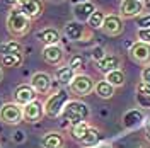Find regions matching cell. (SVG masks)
Returning <instances> with one entry per match:
<instances>
[{"label":"cell","mask_w":150,"mask_h":148,"mask_svg":"<svg viewBox=\"0 0 150 148\" xmlns=\"http://www.w3.org/2000/svg\"><path fill=\"white\" fill-rule=\"evenodd\" d=\"M94 148H111V145L109 143H97Z\"/></svg>","instance_id":"e575fe53"},{"label":"cell","mask_w":150,"mask_h":148,"mask_svg":"<svg viewBox=\"0 0 150 148\" xmlns=\"http://www.w3.org/2000/svg\"><path fill=\"white\" fill-rule=\"evenodd\" d=\"M137 36H138V41H140V43L150 44V29H138Z\"/></svg>","instance_id":"4dcf8cb0"},{"label":"cell","mask_w":150,"mask_h":148,"mask_svg":"<svg viewBox=\"0 0 150 148\" xmlns=\"http://www.w3.org/2000/svg\"><path fill=\"white\" fill-rule=\"evenodd\" d=\"M2 78H4V70H2V66H0V82H2Z\"/></svg>","instance_id":"ab89813d"},{"label":"cell","mask_w":150,"mask_h":148,"mask_svg":"<svg viewBox=\"0 0 150 148\" xmlns=\"http://www.w3.org/2000/svg\"><path fill=\"white\" fill-rule=\"evenodd\" d=\"M5 2H7L9 5H12V7H16V5L19 4V0H5Z\"/></svg>","instance_id":"d590c367"},{"label":"cell","mask_w":150,"mask_h":148,"mask_svg":"<svg viewBox=\"0 0 150 148\" xmlns=\"http://www.w3.org/2000/svg\"><path fill=\"white\" fill-rule=\"evenodd\" d=\"M41 145L45 148H62L63 147V136L60 133H55V131L46 133L41 140Z\"/></svg>","instance_id":"ffe728a7"},{"label":"cell","mask_w":150,"mask_h":148,"mask_svg":"<svg viewBox=\"0 0 150 148\" xmlns=\"http://www.w3.org/2000/svg\"><path fill=\"white\" fill-rule=\"evenodd\" d=\"M0 148H2V147H0Z\"/></svg>","instance_id":"7bdbcfd3"},{"label":"cell","mask_w":150,"mask_h":148,"mask_svg":"<svg viewBox=\"0 0 150 148\" xmlns=\"http://www.w3.org/2000/svg\"><path fill=\"white\" fill-rule=\"evenodd\" d=\"M137 102L142 107H150V83L140 82L137 85Z\"/></svg>","instance_id":"d6986e66"},{"label":"cell","mask_w":150,"mask_h":148,"mask_svg":"<svg viewBox=\"0 0 150 148\" xmlns=\"http://www.w3.org/2000/svg\"><path fill=\"white\" fill-rule=\"evenodd\" d=\"M68 66L74 70V72H77V70H82L85 66V60L82 55H74L72 58H70V63H68Z\"/></svg>","instance_id":"f1b7e54d"},{"label":"cell","mask_w":150,"mask_h":148,"mask_svg":"<svg viewBox=\"0 0 150 148\" xmlns=\"http://www.w3.org/2000/svg\"><path fill=\"white\" fill-rule=\"evenodd\" d=\"M43 114H45V107L38 99L22 107V119L28 121V123H38L43 118Z\"/></svg>","instance_id":"30bf717a"},{"label":"cell","mask_w":150,"mask_h":148,"mask_svg":"<svg viewBox=\"0 0 150 148\" xmlns=\"http://www.w3.org/2000/svg\"><path fill=\"white\" fill-rule=\"evenodd\" d=\"M94 80L89 77V75H75V78L72 80V83L68 85L70 87V92L75 94V95H79V97H85V95H89V94L94 90Z\"/></svg>","instance_id":"277c9868"},{"label":"cell","mask_w":150,"mask_h":148,"mask_svg":"<svg viewBox=\"0 0 150 148\" xmlns=\"http://www.w3.org/2000/svg\"><path fill=\"white\" fill-rule=\"evenodd\" d=\"M22 63V55H7L2 56V65L7 68H16Z\"/></svg>","instance_id":"83f0119b"},{"label":"cell","mask_w":150,"mask_h":148,"mask_svg":"<svg viewBox=\"0 0 150 148\" xmlns=\"http://www.w3.org/2000/svg\"><path fill=\"white\" fill-rule=\"evenodd\" d=\"M96 10V5L92 2H84V4H79V5H74V16L77 19V22H87L91 16L94 14Z\"/></svg>","instance_id":"9a60e30c"},{"label":"cell","mask_w":150,"mask_h":148,"mask_svg":"<svg viewBox=\"0 0 150 148\" xmlns=\"http://www.w3.org/2000/svg\"><path fill=\"white\" fill-rule=\"evenodd\" d=\"M62 116L68 123H72V126H74V124H79V123H84L91 116V111H89V107L85 106L84 102L68 101L65 106V109H63V112H62Z\"/></svg>","instance_id":"3957f363"},{"label":"cell","mask_w":150,"mask_h":148,"mask_svg":"<svg viewBox=\"0 0 150 148\" xmlns=\"http://www.w3.org/2000/svg\"><path fill=\"white\" fill-rule=\"evenodd\" d=\"M16 9L21 10L29 20L39 19L43 14V2L41 0H19V4L16 5Z\"/></svg>","instance_id":"8992f818"},{"label":"cell","mask_w":150,"mask_h":148,"mask_svg":"<svg viewBox=\"0 0 150 148\" xmlns=\"http://www.w3.org/2000/svg\"><path fill=\"white\" fill-rule=\"evenodd\" d=\"M5 24H7V31L16 37H21V36H24V34H28L29 29H31V20L21 10L16 9V7L9 12Z\"/></svg>","instance_id":"6da1fadb"},{"label":"cell","mask_w":150,"mask_h":148,"mask_svg":"<svg viewBox=\"0 0 150 148\" xmlns=\"http://www.w3.org/2000/svg\"><path fill=\"white\" fill-rule=\"evenodd\" d=\"M143 0H123L120 4V17L121 19H137L143 12Z\"/></svg>","instance_id":"52a82bcc"},{"label":"cell","mask_w":150,"mask_h":148,"mask_svg":"<svg viewBox=\"0 0 150 148\" xmlns=\"http://www.w3.org/2000/svg\"><path fill=\"white\" fill-rule=\"evenodd\" d=\"M143 7L150 12V0H143Z\"/></svg>","instance_id":"8d00e7d4"},{"label":"cell","mask_w":150,"mask_h":148,"mask_svg":"<svg viewBox=\"0 0 150 148\" xmlns=\"http://www.w3.org/2000/svg\"><path fill=\"white\" fill-rule=\"evenodd\" d=\"M12 140H14L16 143H22V141L26 140V136H24V131H16V133H14V136H12Z\"/></svg>","instance_id":"836d02e7"},{"label":"cell","mask_w":150,"mask_h":148,"mask_svg":"<svg viewBox=\"0 0 150 148\" xmlns=\"http://www.w3.org/2000/svg\"><path fill=\"white\" fill-rule=\"evenodd\" d=\"M104 56H106V55H104V48H103V46H96V48H94V51H92V58L96 60V61H97V63H99V61L103 60Z\"/></svg>","instance_id":"1f68e13d"},{"label":"cell","mask_w":150,"mask_h":148,"mask_svg":"<svg viewBox=\"0 0 150 148\" xmlns=\"http://www.w3.org/2000/svg\"><path fill=\"white\" fill-rule=\"evenodd\" d=\"M70 101V95L67 90H56L55 94H51L46 99V102L43 104L45 107V114L50 118H58L62 116V112L65 109L67 102Z\"/></svg>","instance_id":"7a4b0ae2"},{"label":"cell","mask_w":150,"mask_h":148,"mask_svg":"<svg viewBox=\"0 0 150 148\" xmlns=\"http://www.w3.org/2000/svg\"><path fill=\"white\" fill-rule=\"evenodd\" d=\"M55 2H60V0H55Z\"/></svg>","instance_id":"60d3db41"},{"label":"cell","mask_w":150,"mask_h":148,"mask_svg":"<svg viewBox=\"0 0 150 148\" xmlns=\"http://www.w3.org/2000/svg\"><path fill=\"white\" fill-rule=\"evenodd\" d=\"M108 83H111L112 87L116 89V87H123L125 82H126V77H125V72H123L121 68H118V70H112L109 73H106V78H104Z\"/></svg>","instance_id":"7402d4cb"},{"label":"cell","mask_w":150,"mask_h":148,"mask_svg":"<svg viewBox=\"0 0 150 148\" xmlns=\"http://www.w3.org/2000/svg\"><path fill=\"white\" fill-rule=\"evenodd\" d=\"M138 148H143V147H138Z\"/></svg>","instance_id":"b9f144b4"},{"label":"cell","mask_w":150,"mask_h":148,"mask_svg":"<svg viewBox=\"0 0 150 148\" xmlns=\"http://www.w3.org/2000/svg\"><path fill=\"white\" fill-rule=\"evenodd\" d=\"M103 32L108 34V36H120L125 29V22L120 16L116 14H108L104 17V22H103Z\"/></svg>","instance_id":"ba28073f"},{"label":"cell","mask_w":150,"mask_h":148,"mask_svg":"<svg viewBox=\"0 0 150 148\" xmlns=\"http://www.w3.org/2000/svg\"><path fill=\"white\" fill-rule=\"evenodd\" d=\"M31 87L36 94H48L51 89V77L45 72H36L31 78Z\"/></svg>","instance_id":"7c38bea8"},{"label":"cell","mask_w":150,"mask_h":148,"mask_svg":"<svg viewBox=\"0 0 150 148\" xmlns=\"http://www.w3.org/2000/svg\"><path fill=\"white\" fill-rule=\"evenodd\" d=\"M63 56H65V51L60 44L45 46V49H43V60L50 65H60L63 61Z\"/></svg>","instance_id":"5bb4252c"},{"label":"cell","mask_w":150,"mask_h":148,"mask_svg":"<svg viewBox=\"0 0 150 148\" xmlns=\"http://www.w3.org/2000/svg\"><path fill=\"white\" fill-rule=\"evenodd\" d=\"M84 147L87 148H94L97 143H99V133H97V130H94V128H89V131L85 133L84 140L80 141Z\"/></svg>","instance_id":"d4e9b609"},{"label":"cell","mask_w":150,"mask_h":148,"mask_svg":"<svg viewBox=\"0 0 150 148\" xmlns=\"http://www.w3.org/2000/svg\"><path fill=\"white\" fill-rule=\"evenodd\" d=\"M147 136H149V140H150V118H149V121H147Z\"/></svg>","instance_id":"74e56055"},{"label":"cell","mask_w":150,"mask_h":148,"mask_svg":"<svg viewBox=\"0 0 150 148\" xmlns=\"http://www.w3.org/2000/svg\"><path fill=\"white\" fill-rule=\"evenodd\" d=\"M0 55H22V44L17 41H5L0 44Z\"/></svg>","instance_id":"cb8c5ba5"},{"label":"cell","mask_w":150,"mask_h":148,"mask_svg":"<svg viewBox=\"0 0 150 148\" xmlns=\"http://www.w3.org/2000/svg\"><path fill=\"white\" fill-rule=\"evenodd\" d=\"M36 39L39 41V43H43L45 46H55V44L60 43L62 36H60L58 29H55V27H45V29H41V31H38Z\"/></svg>","instance_id":"4fadbf2b"},{"label":"cell","mask_w":150,"mask_h":148,"mask_svg":"<svg viewBox=\"0 0 150 148\" xmlns=\"http://www.w3.org/2000/svg\"><path fill=\"white\" fill-rule=\"evenodd\" d=\"M142 82L150 83V65H147L142 70Z\"/></svg>","instance_id":"d6a6232c"},{"label":"cell","mask_w":150,"mask_h":148,"mask_svg":"<svg viewBox=\"0 0 150 148\" xmlns=\"http://www.w3.org/2000/svg\"><path fill=\"white\" fill-rule=\"evenodd\" d=\"M142 123H143V112L140 109H130L123 116V126L126 130H133V128L140 126Z\"/></svg>","instance_id":"2e32d148"},{"label":"cell","mask_w":150,"mask_h":148,"mask_svg":"<svg viewBox=\"0 0 150 148\" xmlns=\"http://www.w3.org/2000/svg\"><path fill=\"white\" fill-rule=\"evenodd\" d=\"M94 92L97 94L101 99H111L114 95V87L111 83H108L106 80H101V82H97L94 85Z\"/></svg>","instance_id":"603a6c76"},{"label":"cell","mask_w":150,"mask_h":148,"mask_svg":"<svg viewBox=\"0 0 150 148\" xmlns=\"http://www.w3.org/2000/svg\"><path fill=\"white\" fill-rule=\"evenodd\" d=\"M65 36L68 37V39H72V41H80V39L85 36V29H84V26H82V22H77V20L67 22Z\"/></svg>","instance_id":"ac0fdd59"},{"label":"cell","mask_w":150,"mask_h":148,"mask_svg":"<svg viewBox=\"0 0 150 148\" xmlns=\"http://www.w3.org/2000/svg\"><path fill=\"white\" fill-rule=\"evenodd\" d=\"M75 72L70 68V66H60L58 70L55 72V78L58 80V83H62V85H70L72 80L75 78Z\"/></svg>","instance_id":"44dd1931"},{"label":"cell","mask_w":150,"mask_h":148,"mask_svg":"<svg viewBox=\"0 0 150 148\" xmlns=\"http://www.w3.org/2000/svg\"><path fill=\"white\" fill-rule=\"evenodd\" d=\"M121 66V58L116 55H106L97 63V68H99V72H103L104 75L109 73V72H112V70H118Z\"/></svg>","instance_id":"e0dca14e"},{"label":"cell","mask_w":150,"mask_h":148,"mask_svg":"<svg viewBox=\"0 0 150 148\" xmlns=\"http://www.w3.org/2000/svg\"><path fill=\"white\" fill-rule=\"evenodd\" d=\"M89 124L87 123H79V124H74L72 126V136H74V140H77V141H82L84 140V136H85V133L89 131Z\"/></svg>","instance_id":"4316f807"},{"label":"cell","mask_w":150,"mask_h":148,"mask_svg":"<svg viewBox=\"0 0 150 148\" xmlns=\"http://www.w3.org/2000/svg\"><path fill=\"white\" fill-rule=\"evenodd\" d=\"M130 58L138 63V65H149L150 63V44H145V43H133L130 48Z\"/></svg>","instance_id":"9c48e42d"},{"label":"cell","mask_w":150,"mask_h":148,"mask_svg":"<svg viewBox=\"0 0 150 148\" xmlns=\"http://www.w3.org/2000/svg\"><path fill=\"white\" fill-rule=\"evenodd\" d=\"M0 119L5 124L16 126L22 121V107L17 106L16 102H7L0 107Z\"/></svg>","instance_id":"5b68a950"},{"label":"cell","mask_w":150,"mask_h":148,"mask_svg":"<svg viewBox=\"0 0 150 148\" xmlns=\"http://www.w3.org/2000/svg\"><path fill=\"white\" fill-rule=\"evenodd\" d=\"M137 26L140 29H150V14H143L137 17Z\"/></svg>","instance_id":"f546056e"},{"label":"cell","mask_w":150,"mask_h":148,"mask_svg":"<svg viewBox=\"0 0 150 148\" xmlns=\"http://www.w3.org/2000/svg\"><path fill=\"white\" fill-rule=\"evenodd\" d=\"M74 5H79V4H84V2H87V0H70Z\"/></svg>","instance_id":"f35d334b"},{"label":"cell","mask_w":150,"mask_h":148,"mask_svg":"<svg viewBox=\"0 0 150 148\" xmlns=\"http://www.w3.org/2000/svg\"><path fill=\"white\" fill-rule=\"evenodd\" d=\"M104 17H106V14H104L103 10L96 9V10H94V14L91 16V19L87 20L89 27H91V29H101V27H103V22H104Z\"/></svg>","instance_id":"484cf974"},{"label":"cell","mask_w":150,"mask_h":148,"mask_svg":"<svg viewBox=\"0 0 150 148\" xmlns=\"http://www.w3.org/2000/svg\"><path fill=\"white\" fill-rule=\"evenodd\" d=\"M14 101L17 106H26L29 102L36 101V92H34V89L28 85V83H24V85H19L17 89L14 90Z\"/></svg>","instance_id":"8fae6325"}]
</instances>
